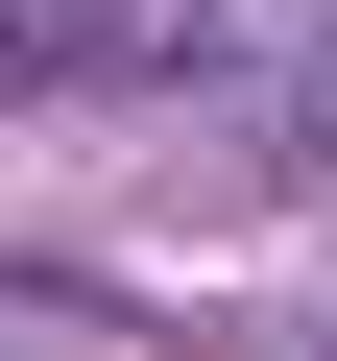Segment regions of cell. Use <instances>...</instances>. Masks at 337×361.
Here are the masks:
<instances>
[{"label":"cell","instance_id":"obj_1","mask_svg":"<svg viewBox=\"0 0 337 361\" xmlns=\"http://www.w3.org/2000/svg\"><path fill=\"white\" fill-rule=\"evenodd\" d=\"M313 361H337V337H313Z\"/></svg>","mask_w":337,"mask_h":361}]
</instances>
